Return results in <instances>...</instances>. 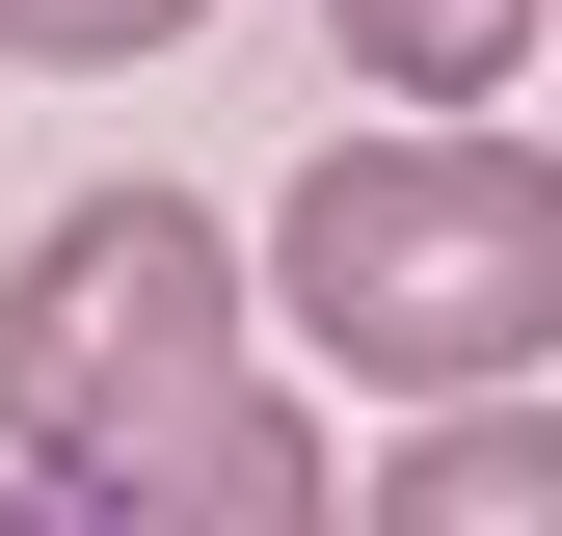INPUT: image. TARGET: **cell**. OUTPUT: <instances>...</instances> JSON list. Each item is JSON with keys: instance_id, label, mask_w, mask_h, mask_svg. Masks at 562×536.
Returning <instances> with one entry per match:
<instances>
[{"instance_id": "4", "label": "cell", "mask_w": 562, "mask_h": 536, "mask_svg": "<svg viewBox=\"0 0 562 536\" xmlns=\"http://www.w3.org/2000/svg\"><path fill=\"white\" fill-rule=\"evenodd\" d=\"M348 536H562V402H402L375 483H348Z\"/></svg>"}, {"instance_id": "7", "label": "cell", "mask_w": 562, "mask_h": 536, "mask_svg": "<svg viewBox=\"0 0 562 536\" xmlns=\"http://www.w3.org/2000/svg\"><path fill=\"white\" fill-rule=\"evenodd\" d=\"M0 536H81V510H54V483H0Z\"/></svg>"}, {"instance_id": "1", "label": "cell", "mask_w": 562, "mask_h": 536, "mask_svg": "<svg viewBox=\"0 0 562 536\" xmlns=\"http://www.w3.org/2000/svg\"><path fill=\"white\" fill-rule=\"evenodd\" d=\"M268 322L375 402H509L562 349V161L482 108H348L268 188Z\"/></svg>"}, {"instance_id": "2", "label": "cell", "mask_w": 562, "mask_h": 536, "mask_svg": "<svg viewBox=\"0 0 562 536\" xmlns=\"http://www.w3.org/2000/svg\"><path fill=\"white\" fill-rule=\"evenodd\" d=\"M241 349H268V242L241 215H188V188H54V242L0 268V483L108 510Z\"/></svg>"}, {"instance_id": "3", "label": "cell", "mask_w": 562, "mask_h": 536, "mask_svg": "<svg viewBox=\"0 0 562 536\" xmlns=\"http://www.w3.org/2000/svg\"><path fill=\"white\" fill-rule=\"evenodd\" d=\"M81 536H348V456H322V402H295V376H215V402H188V429L134 456Z\"/></svg>"}, {"instance_id": "6", "label": "cell", "mask_w": 562, "mask_h": 536, "mask_svg": "<svg viewBox=\"0 0 562 536\" xmlns=\"http://www.w3.org/2000/svg\"><path fill=\"white\" fill-rule=\"evenodd\" d=\"M161 27H188V0H0V54H27V81H134Z\"/></svg>"}, {"instance_id": "5", "label": "cell", "mask_w": 562, "mask_h": 536, "mask_svg": "<svg viewBox=\"0 0 562 536\" xmlns=\"http://www.w3.org/2000/svg\"><path fill=\"white\" fill-rule=\"evenodd\" d=\"M322 27H348V108H509L562 0H322Z\"/></svg>"}]
</instances>
